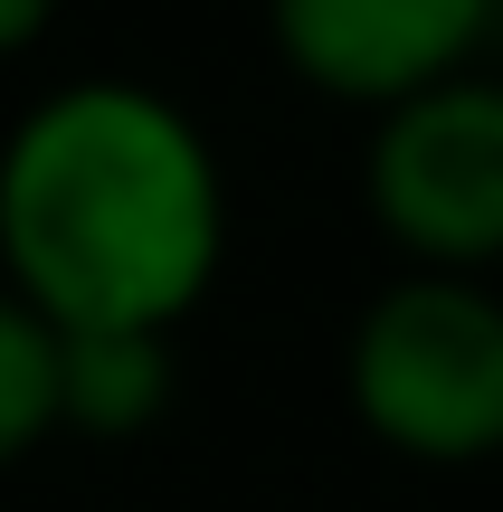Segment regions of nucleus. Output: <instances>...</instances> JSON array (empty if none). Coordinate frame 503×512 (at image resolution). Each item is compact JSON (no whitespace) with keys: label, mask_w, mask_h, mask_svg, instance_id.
<instances>
[{"label":"nucleus","mask_w":503,"mask_h":512,"mask_svg":"<svg viewBox=\"0 0 503 512\" xmlns=\"http://www.w3.org/2000/svg\"><path fill=\"white\" fill-rule=\"evenodd\" d=\"M228 266L200 114L133 76L48 86L0 143V285L57 332H181Z\"/></svg>","instance_id":"f257e3e1"},{"label":"nucleus","mask_w":503,"mask_h":512,"mask_svg":"<svg viewBox=\"0 0 503 512\" xmlns=\"http://www.w3.org/2000/svg\"><path fill=\"white\" fill-rule=\"evenodd\" d=\"M342 399L361 437L399 465H494L503 456V285L494 275L399 266L342 342Z\"/></svg>","instance_id":"f03ea898"},{"label":"nucleus","mask_w":503,"mask_h":512,"mask_svg":"<svg viewBox=\"0 0 503 512\" xmlns=\"http://www.w3.org/2000/svg\"><path fill=\"white\" fill-rule=\"evenodd\" d=\"M361 209L418 275H503V67H466L371 114Z\"/></svg>","instance_id":"7ed1b4c3"},{"label":"nucleus","mask_w":503,"mask_h":512,"mask_svg":"<svg viewBox=\"0 0 503 512\" xmlns=\"http://www.w3.org/2000/svg\"><path fill=\"white\" fill-rule=\"evenodd\" d=\"M503 0H266V48L304 95L390 114L409 95L494 67Z\"/></svg>","instance_id":"20e7f679"},{"label":"nucleus","mask_w":503,"mask_h":512,"mask_svg":"<svg viewBox=\"0 0 503 512\" xmlns=\"http://www.w3.org/2000/svg\"><path fill=\"white\" fill-rule=\"evenodd\" d=\"M171 332H57V427L133 446L171 418Z\"/></svg>","instance_id":"39448f33"},{"label":"nucleus","mask_w":503,"mask_h":512,"mask_svg":"<svg viewBox=\"0 0 503 512\" xmlns=\"http://www.w3.org/2000/svg\"><path fill=\"white\" fill-rule=\"evenodd\" d=\"M57 437V323L0 285V465Z\"/></svg>","instance_id":"423d86ee"},{"label":"nucleus","mask_w":503,"mask_h":512,"mask_svg":"<svg viewBox=\"0 0 503 512\" xmlns=\"http://www.w3.org/2000/svg\"><path fill=\"white\" fill-rule=\"evenodd\" d=\"M57 10H67V0H0V67H10V57H29L38 38L57 29Z\"/></svg>","instance_id":"0eeeda50"},{"label":"nucleus","mask_w":503,"mask_h":512,"mask_svg":"<svg viewBox=\"0 0 503 512\" xmlns=\"http://www.w3.org/2000/svg\"><path fill=\"white\" fill-rule=\"evenodd\" d=\"M494 67H503V19H494Z\"/></svg>","instance_id":"6e6552de"}]
</instances>
